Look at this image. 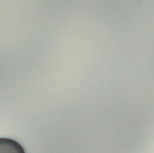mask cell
Returning <instances> with one entry per match:
<instances>
[{"instance_id": "cell-1", "label": "cell", "mask_w": 154, "mask_h": 153, "mask_svg": "<svg viewBox=\"0 0 154 153\" xmlns=\"http://www.w3.org/2000/svg\"><path fill=\"white\" fill-rule=\"evenodd\" d=\"M0 153H26L18 142L8 138H0Z\"/></svg>"}]
</instances>
